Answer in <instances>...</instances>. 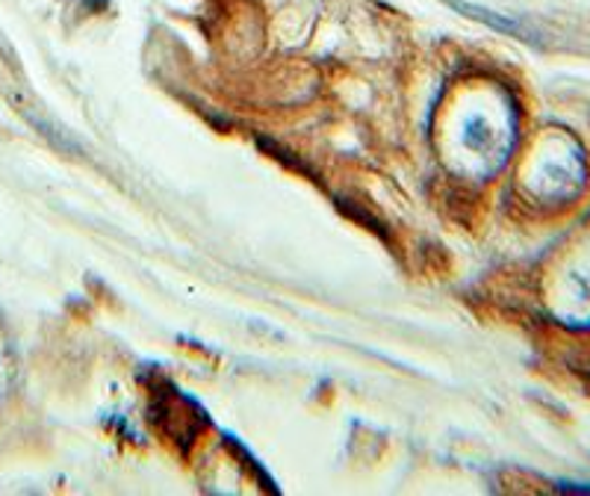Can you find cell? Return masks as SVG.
Here are the masks:
<instances>
[{
	"mask_svg": "<svg viewBox=\"0 0 590 496\" xmlns=\"http://www.w3.org/2000/svg\"><path fill=\"white\" fill-rule=\"evenodd\" d=\"M15 384H19V358H15L10 328L0 320V402L10 400Z\"/></svg>",
	"mask_w": 590,
	"mask_h": 496,
	"instance_id": "1",
	"label": "cell"
}]
</instances>
